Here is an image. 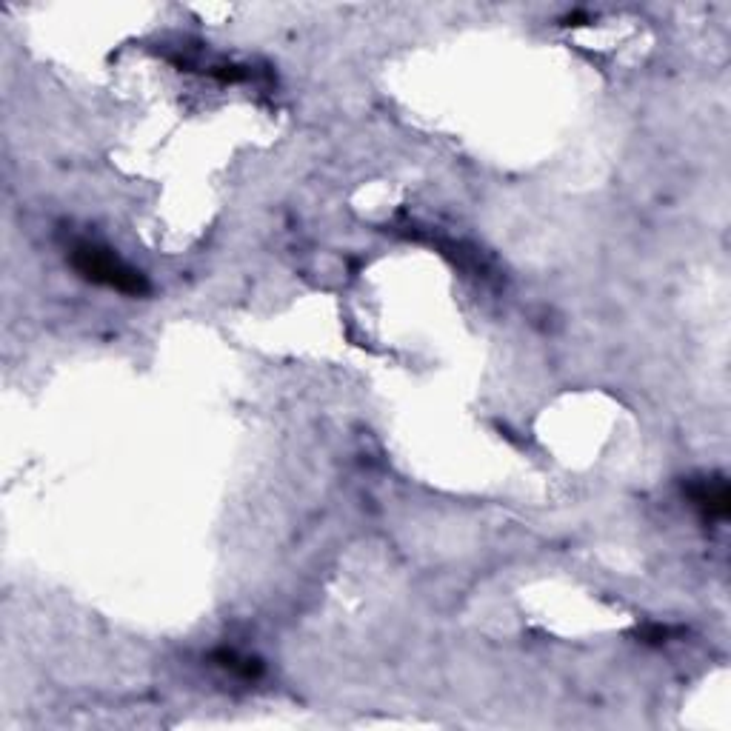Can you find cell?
Here are the masks:
<instances>
[{"instance_id":"3957f363","label":"cell","mask_w":731,"mask_h":731,"mask_svg":"<svg viewBox=\"0 0 731 731\" xmlns=\"http://www.w3.org/2000/svg\"><path fill=\"white\" fill-rule=\"evenodd\" d=\"M212 663L223 669V672L235 674V677H243V680H252L257 674L263 672L260 660L255 657H243V654L232 652V649H220V652L212 654Z\"/></svg>"},{"instance_id":"7a4b0ae2","label":"cell","mask_w":731,"mask_h":731,"mask_svg":"<svg viewBox=\"0 0 731 731\" xmlns=\"http://www.w3.org/2000/svg\"><path fill=\"white\" fill-rule=\"evenodd\" d=\"M692 503L712 520H726L729 517V486L723 480H703L689 489Z\"/></svg>"},{"instance_id":"6da1fadb","label":"cell","mask_w":731,"mask_h":731,"mask_svg":"<svg viewBox=\"0 0 731 731\" xmlns=\"http://www.w3.org/2000/svg\"><path fill=\"white\" fill-rule=\"evenodd\" d=\"M69 260H72L75 272L89 283H98V286H106L112 292L129 297H140L149 292V280L140 275L135 266H129L123 257H118L112 249H106L100 243L80 240L72 246Z\"/></svg>"}]
</instances>
